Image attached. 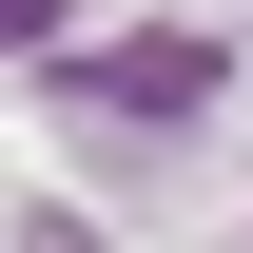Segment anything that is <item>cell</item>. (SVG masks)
<instances>
[{
    "mask_svg": "<svg viewBox=\"0 0 253 253\" xmlns=\"http://www.w3.org/2000/svg\"><path fill=\"white\" fill-rule=\"evenodd\" d=\"M97 97H136V117H195V97H214V39H136Z\"/></svg>",
    "mask_w": 253,
    "mask_h": 253,
    "instance_id": "1",
    "label": "cell"
},
{
    "mask_svg": "<svg viewBox=\"0 0 253 253\" xmlns=\"http://www.w3.org/2000/svg\"><path fill=\"white\" fill-rule=\"evenodd\" d=\"M20 39H59V0H0V59H20Z\"/></svg>",
    "mask_w": 253,
    "mask_h": 253,
    "instance_id": "2",
    "label": "cell"
}]
</instances>
